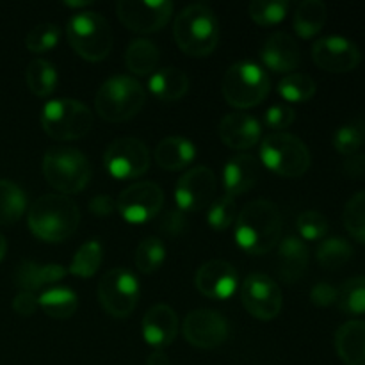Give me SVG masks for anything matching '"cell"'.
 <instances>
[{
    "instance_id": "cell-1",
    "label": "cell",
    "mask_w": 365,
    "mask_h": 365,
    "mask_svg": "<svg viewBox=\"0 0 365 365\" xmlns=\"http://www.w3.org/2000/svg\"><path fill=\"white\" fill-rule=\"evenodd\" d=\"M282 216L269 200H253L235 220V241L248 255H264L280 242Z\"/></svg>"
},
{
    "instance_id": "cell-2",
    "label": "cell",
    "mask_w": 365,
    "mask_h": 365,
    "mask_svg": "<svg viewBox=\"0 0 365 365\" xmlns=\"http://www.w3.org/2000/svg\"><path fill=\"white\" fill-rule=\"evenodd\" d=\"M32 234L45 242H61L71 237L81 223L77 203L64 195H45L36 200L27 214Z\"/></svg>"
},
{
    "instance_id": "cell-3",
    "label": "cell",
    "mask_w": 365,
    "mask_h": 365,
    "mask_svg": "<svg viewBox=\"0 0 365 365\" xmlns=\"http://www.w3.org/2000/svg\"><path fill=\"white\" fill-rule=\"evenodd\" d=\"M220 21L205 4H191L175 18V43L189 57H205L212 53L220 41Z\"/></svg>"
},
{
    "instance_id": "cell-4",
    "label": "cell",
    "mask_w": 365,
    "mask_h": 365,
    "mask_svg": "<svg viewBox=\"0 0 365 365\" xmlns=\"http://www.w3.org/2000/svg\"><path fill=\"white\" fill-rule=\"evenodd\" d=\"M146 102V91L139 81L127 75L107 78L95 96V109L102 120L123 123L132 120Z\"/></svg>"
},
{
    "instance_id": "cell-5",
    "label": "cell",
    "mask_w": 365,
    "mask_h": 365,
    "mask_svg": "<svg viewBox=\"0 0 365 365\" xmlns=\"http://www.w3.org/2000/svg\"><path fill=\"white\" fill-rule=\"evenodd\" d=\"M43 175L61 195H77L91 180V164L78 150L53 146L43 157Z\"/></svg>"
},
{
    "instance_id": "cell-6",
    "label": "cell",
    "mask_w": 365,
    "mask_h": 365,
    "mask_svg": "<svg viewBox=\"0 0 365 365\" xmlns=\"http://www.w3.org/2000/svg\"><path fill=\"white\" fill-rule=\"evenodd\" d=\"M66 34L71 48L89 63L103 61L113 48V32L98 13L82 11L73 14L66 24Z\"/></svg>"
},
{
    "instance_id": "cell-7",
    "label": "cell",
    "mask_w": 365,
    "mask_h": 365,
    "mask_svg": "<svg viewBox=\"0 0 365 365\" xmlns=\"http://www.w3.org/2000/svg\"><path fill=\"white\" fill-rule=\"evenodd\" d=\"M260 160L267 170L285 178L302 177L312 163L305 143L287 132H274L262 139Z\"/></svg>"
},
{
    "instance_id": "cell-8",
    "label": "cell",
    "mask_w": 365,
    "mask_h": 365,
    "mask_svg": "<svg viewBox=\"0 0 365 365\" xmlns=\"http://www.w3.org/2000/svg\"><path fill=\"white\" fill-rule=\"evenodd\" d=\"M271 82L266 71L252 61H241L228 68L223 78V96L235 109H250L266 100Z\"/></svg>"
},
{
    "instance_id": "cell-9",
    "label": "cell",
    "mask_w": 365,
    "mask_h": 365,
    "mask_svg": "<svg viewBox=\"0 0 365 365\" xmlns=\"http://www.w3.org/2000/svg\"><path fill=\"white\" fill-rule=\"evenodd\" d=\"M93 113L73 98H57L41 110V127L56 141H75L91 130Z\"/></svg>"
},
{
    "instance_id": "cell-10",
    "label": "cell",
    "mask_w": 365,
    "mask_h": 365,
    "mask_svg": "<svg viewBox=\"0 0 365 365\" xmlns=\"http://www.w3.org/2000/svg\"><path fill=\"white\" fill-rule=\"evenodd\" d=\"M98 299L109 316L123 319L134 312L139 299V282L132 271L116 267L100 278Z\"/></svg>"
},
{
    "instance_id": "cell-11",
    "label": "cell",
    "mask_w": 365,
    "mask_h": 365,
    "mask_svg": "<svg viewBox=\"0 0 365 365\" xmlns=\"http://www.w3.org/2000/svg\"><path fill=\"white\" fill-rule=\"evenodd\" d=\"M148 148L138 138H120L107 146L103 164L109 175L118 180H132L145 175L150 168Z\"/></svg>"
},
{
    "instance_id": "cell-12",
    "label": "cell",
    "mask_w": 365,
    "mask_h": 365,
    "mask_svg": "<svg viewBox=\"0 0 365 365\" xmlns=\"http://www.w3.org/2000/svg\"><path fill=\"white\" fill-rule=\"evenodd\" d=\"M241 302L253 317L260 321H271L282 312L284 296L273 278L264 273H253L242 282Z\"/></svg>"
},
{
    "instance_id": "cell-13",
    "label": "cell",
    "mask_w": 365,
    "mask_h": 365,
    "mask_svg": "<svg viewBox=\"0 0 365 365\" xmlns=\"http://www.w3.org/2000/svg\"><path fill=\"white\" fill-rule=\"evenodd\" d=\"M164 205V192L153 182H138L120 192L116 209L128 223H146L160 212Z\"/></svg>"
},
{
    "instance_id": "cell-14",
    "label": "cell",
    "mask_w": 365,
    "mask_h": 365,
    "mask_svg": "<svg viewBox=\"0 0 365 365\" xmlns=\"http://www.w3.org/2000/svg\"><path fill=\"white\" fill-rule=\"evenodd\" d=\"M118 18L121 24L132 32L139 34H152L160 31L170 21L173 14V4L170 0H121L116 6Z\"/></svg>"
},
{
    "instance_id": "cell-15",
    "label": "cell",
    "mask_w": 365,
    "mask_h": 365,
    "mask_svg": "<svg viewBox=\"0 0 365 365\" xmlns=\"http://www.w3.org/2000/svg\"><path fill=\"white\" fill-rule=\"evenodd\" d=\"M216 175L205 166H196L185 171L177 182L175 200L182 212H200L210 207L216 196Z\"/></svg>"
},
{
    "instance_id": "cell-16",
    "label": "cell",
    "mask_w": 365,
    "mask_h": 365,
    "mask_svg": "<svg viewBox=\"0 0 365 365\" xmlns=\"http://www.w3.org/2000/svg\"><path fill=\"white\" fill-rule=\"evenodd\" d=\"M184 337L200 349H214L228 339V321L216 310H192L184 319Z\"/></svg>"
},
{
    "instance_id": "cell-17",
    "label": "cell",
    "mask_w": 365,
    "mask_h": 365,
    "mask_svg": "<svg viewBox=\"0 0 365 365\" xmlns=\"http://www.w3.org/2000/svg\"><path fill=\"white\" fill-rule=\"evenodd\" d=\"M312 59L321 70L330 73H348L362 61L359 46L342 36H327L314 43Z\"/></svg>"
},
{
    "instance_id": "cell-18",
    "label": "cell",
    "mask_w": 365,
    "mask_h": 365,
    "mask_svg": "<svg viewBox=\"0 0 365 365\" xmlns=\"http://www.w3.org/2000/svg\"><path fill=\"white\" fill-rule=\"evenodd\" d=\"M195 285L205 298L223 302L232 298L237 291V271L227 260H209L196 271Z\"/></svg>"
},
{
    "instance_id": "cell-19",
    "label": "cell",
    "mask_w": 365,
    "mask_h": 365,
    "mask_svg": "<svg viewBox=\"0 0 365 365\" xmlns=\"http://www.w3.org/2000/svg\"><path fill=\"white\" fill-rule=\"evenodd\" d=\"M220 139L232 150H250L260 141L259 120L246 113H230L220 121Z\"/></svg>"
},
{
    "instance_id": "cell-20",
    "label": "cell",
    "mask_w": 365,
    "mask_h": 365,
    "mask_svg": "<svg viewBox=\"0 0 365 365\" xmlns=\"http://www.w3.org/2000/svg\"><path fill=\"white\" fill-rule=\"evenodd\" d=\"M260 57H262L264 64L274 73H291L299 66L302 52L291 34L278 31L266 39Z\"/></svg>"
},
{
    "instance_id": "cell-21",
    "label": "cell",
    "mask_w": 365,
    "mask_h": 365,
    "mask_svg": "<svg viewBox=\"0 0 365 365\" xmlns=\"http://www.w3.org/2000/svg\"><path fill=\"white\" fill-rule=\"evenodd\" d=\"M260 178V160L248 153H239L223 168V187L228 196H241L257 185Z\"/></svg>"
},
{
    "instance_id": "cell-22",
    "label": "cell",
    "mask_w": 365,
    "mask_h": 365,
    "mask_svg": "<svg viewBox=\"0 0 365 365\" xmlns=\"http://www.w3.org/2000/svg\"><path fill=\"white\" fill-rule=\"evenodd\" d=\"M143 337L155 349H163L175 341L178 334V316L171 307H152L143 317Z\"/></svg>"
},
{
    "instance_id": "cell-23",
    "label": "cell",
    "mask_w": 365,
    "mask_h": 365,
    "mask_svg": "<svg viewBox=\"0 0 365 365\" xmlns=\"http://www.w3.org/2000/svg\"><path fill=\"white\" fill-rule=\"evenodd\" d=\"M307 266H309V248L302 239L285 237L278 245V257H277V269L278 277L285 284H294L305 274Z\"/></svg>"
},
{
    "instance_id": "cell-24",
    "label": "cell",
    "mask_w": 365,
    "mask_h": 365,
    "mask_svg": "<svg viewBox=\"0 0 365 365\" xmlns=\"http://www.w3.org/2000/svg\"><path fill=\"white\" fill-rule=\"evenodd\" d=\"M68 274V269L59 264H36L25 260L16 267L14 273V284L21 289V292H32L34 294L39 289L46 285L57 284Z\"/></svg>"
},
{
    "instance_id": "cell-25",
    "label": "cell",
    "mask_w": 365,
    "mask_h": 365,
    "mask_svg": "<svg viewBox=\"0 0 365 365\" xmlns=\"http://www.w3.org/2000/svg\"><path fill=\"white\" fill-rule=\"evenodd\" d=\"M335 349L346 365H365V321L353 319L335 334Z\"/></svg>"
},
{
    "instance_id": "cell-26",
    "label": "cell",
    "mask_w": 365,
    "mask_h": 365,
    "mask_svg": "<svg viewBox=\"0 0 365 365\" xmlns=\"http://www.w3.org/2000/svg\"><path fill=\"white\" fill-rule=\"evenodd\" d=\"M196 148L189 139L171 135L164 138L155 148V163L163 170L180 171L195 160Z\"/></svg>"
},
{
    "instance_id": "cell-27",
    "label": "cell",
    "mask_w": 365,
    "mask_h": 365,
    "mask_svg": "<svg viewBox=\"0 0 365 365\" xmlns=\"http://www.w3.org/2000/svg\"><path fill=\"white\" fill-rule=\"evenodd\" d=\"M148 89L153 96L163 102H175L187 93L189 78L178 68H160L150 77Z\"/></svg>"
},
{
    "instance_id": "cell-28",
    "label": "cell",
    "mask_w": 365,
    "mask_h": 365,
    "mask_svg": "<svg viewBox=\"0 0 365 365\" xmlns=\"http://www.w3.org/2000/svg\"><path fill=\"white\" fill-rule=\"evenodd\" d=\"M327 4L321 0H303L294 11V31L299 38L310 39L323 31L327 24Z\"/></svg>"
},
{
    "instance_id": "cell-29",
    "label": "cell",
    "mask_w": 365,
    "mask_h": 365,
    "mask_svg": "<svg viewBox=\"0 0 365 365\" xmlns=\"http://www.w3.org/2000/svg\"><path fill=\"white\" fill-rule=\"evenodd\" d=\"M159 59V48L148 39H134L125 52V64L132 73L139 77L155 73Z\"/></svg>"
},
{
    "instance_id": "cell-30",
    "label": "cell",
    "mask_w": 365,
    "mask_h": 365,
    "mask_svg": "<svg viewBox=\"0 0 365 365\" xmlns=\"http://www.w3.org/2000/svg\"><path fill=\"white\" fill-rule=\"evenodd\" d=\"M39 309L52 319H70L78 307L77 294L68 287L46 289L38 298Z\"/></svg>"
},
{
    "instance_id": "cell-31",
    "label": "cell",
    "mask_w": 365,
    "mask_h": 365,
    "mask_svg": "<svg viewBox=\"0 0 365 365\" xmlns=\"http://www.w3.org/2000/svg\"><path fill=\"white\" fill-rule=\"evenodd\" d=\"M27 209V196L14 182L0 180V227L13 225Z\"/></svg>"
},
{
    "instance_id": "cell-32",
    "label": "cell",
    "mask_w": 365,
    "mask_h": 365,
    "mask_svg": "<svg viewBox=\"0 0 365 365\" xmlns=\"http://www.w3.org/2000/svg\"><path fill=\"white\" fill-rule=\"evenodd\" d=\"M25 82L29 89L39 98L52 95L57 86V70L46 59H34L25 70Z\"/></svg>"
},
{
    "instance_id": "cell-33",
    "label": "cell",
    "mask_w": 365,
    "mask_h": 365,
    "mask_svg": "<svg viewBox=\"0 0 365 365\" xmlns=\"http://www.w3.org/2000/svg\"><path fill=\"white\" fill-rule=\"evenodd\" d=\"M316 257L321 267L335 271L339 269V267L346 266V264L353 259V246L342 237L324 239V241L317 246Z\"/></svg>"
},
{
    "instance_id": "cell-34",
    "label": "cell",
    "mask_w": 365,
    "mask_h": 365,
    "mask_svg": "<svg viewBox=\"0 0 365 365\" xmlns=\"http://www.w3.org/2000/svg\"><path fill=\"white\" fill-rule=\"evenodd\" d=\"M278 93L284 100L292 103L309 102L317 91L316 81L307 73H287L278 82Z\"/></svg>"
},
{
    "instance_id": "cell-35",
    "label": "cell",
    "mask_w": 365,
    "mask_h": 365,
    "mask_svg": "<svg viewBox=\"0 0 365 365\" xmlns=\"http://www.w3.org/2000/svg\"><path fill=\"white\" fill-rule=\"evenodd\" d=\"M102 257V245H100L98 241H88L86 245H82L81 248L77 250V253L73 255L70 267H68V273H71L73 277L78 278H91L93 274L100 269Z\"/></svg>"
},
{
    "instance_id": "cell-36",
    "label": "cell",
    "mask_w": 365,
    "mask_h": 365,
    "mask_svg": "<svg viewBox=\"0 0 365 365\" xmlns=\"http://www.w3.org/2000/svg\"><path fill=\"white\" fill-rule=\"evenodd\" d=\"M339 309L348 316L365 314V277H353L339 289Z\"/></svg>"
},
{
    "instance_id": "cell-37",
    "label": "cell",
    "mask_w": 365,
    "mask_h": 365,
    "mask_svg": "<svg viewBox=\"0 0 365 365\" xmlns=\"http://www.w3.org/2000/svg\"><path fill=\"white\" fill-rule=\"evenodd\" d=\"M164 259H166V246L157 237H146L135 250V267L143 274L155 273L163 266Z\"/></svg>"
},
{
    "instance_id": "cell-38",
    "label": "cell",
    "mask_w": 365,
    "mask_h": 365,
    "mask_svg": "<svg viewBox=\"0 0 365 365\" xmlns=\"http://www.w3.org/2000/svg\"><path fill=\"white\" fill-rule=\"evenodd\" d=\"M289 7L287 0H255L248 6V14L257 25L273 27L287 16Z\"/></svg>"
},
{
    "instance_id": "cell-39",
    "label": "cell",
    "mask_w": 365,
    "mask_h": 365,
    "mask_svg": "<svg viewBox=\"0 0 365 365\" xmlns=\"http://www.w3.org/2000/svg\"><path fill=\"white\" fill-rule=\"evenodd\" d=\"M344 227L355 241L365 245V189L353 195L346 203Z\"/></svg>"
},
{
    "instance_id": "cell-40",
    "label": "cell",
    "mask_w": 365,
    "mask_h": 365,
    "mask_svg": "<svg viewBox=\"0 0 365 365\" xmlns=\"http://www.w3.org/2000/svg\"><path fill=\"white\" fill-rule=\"evenodd\" d=\"M235 220H237V205H235V200L232 196L225 195L210 203L209 212H207V223L210 228L223 232L230 228Z\"/></svg>"
},
{
    "instance_id": "cell-41",
    "label": "cell",
    "mask_w": 365,
    "mask_h": 365,
    "mask_svg": "<svg viewBox=\"0 0 365 365\" xmlns=\"http://www.w3.org/2000/svg\"><path fill=\"white\" fill-rule=\"evenodd\" d=\"M61 31L56 24H39L25 36V46L34 53H43L57 46Z\"/></svg>"
},
{
    "instance_id": "cell-42",
    "label": "cell",
    "mask_w": 365,
    "mask_h": 365,
    "mask_svg": "<svg viewBox=\"0 0 365 365\" xmlns=\"http://www.w3.org/2000/svg\"><path fill=\"white\" fill-rule=\"evenodd\" d=\"M365 141V128L359 123H346L334 134V146L339 153L349 157L355 155Z\"/></svg>"
},
{
    "instance_id": "cell-43",
    "label": "cell",
    "mask_w": 365,
    "mask_h": 365,
    "mask_svg": "<svg viewBox=\"0 0 365 365\" xmlns=\"http://www.w3.org/2000/svg\"><path fill=\"white\" fill-rule=\"evenodd\" d=\"M296 227L305 241H319L327 235L328 220L317 210H307V212L299 214Z\"/></svg>"
},
{
    "instance_id": "cell-44",
    "label": "cell",
    "mask_w": 365,
    "mask_h": 365,
    "mask_svg": "<svg viewBox=\"0 0 365 365\" xmlns=\"http://www.w3.org/2000/svg\"><path fill=\"white\" fill-rule=\"evenodd\" d=\"M296 120V113L292 107L284 106V103H277V106H271L269 109L264 114V123L267 125L273 130L282 132L284 128H289Z\"/></svg>"
},
{
    "instance_id": "cell-45",
    "label": "cell",
    "mask_w": 365,
    "mask_h": 365,
    "mask_svg": "<svg viewBox=\"0 0 365 365\" xmlns=\"http://www.w3.org/2000/svg\"><path fill=\"white\" fill-rule=\"evenodd\" d=\"M339 298V289H335L331 284L321 282V284L314 285L310 291V302L316 307H330L337 303Z\"/></svg>"
},
{
    "instance_id": "cell-46",
    "label": "cell",
    "mask_w": 365,
    "mask_h": 365,
    "mask_svg": "<svg viewBox=\"0 0 365 365\" xmlns=\"http://www.w3.org/2000/svg\"><path fill=\"white\" fill-rule=\"evenodd\" d=\"M185 228H187V217L185 212H182L180 209H173L164 216L163 220V230L170 235H180L184 234Z\"/></svg>"
},
{
    "instance_id": "cell-47",
    "label": "cell",
    "mask_w": 365,
    "mask_h": 365,
    "mask_svg": "<svg viewBox=\"0 0 365 365\" xmlns=\"http://www.w3.org/2000/svg\"><path fill=\"white\" fill-rule=\"evenodd\" d=\"M38 309H39L38 296H34L32 292H20V294L13 299V310L24 317L32 316Z\"/></svg>"
},
{
    "instance_id": "cell-48",
    "label": "cell",
    "mask_w": 365,
    "mask_h": 365,
    "mask_svg": "<svg viewBox=\"0 0 365 365\" xmlns=\"http://www.w3.org/2000/svg\"><path fill=\"white\" fill-rule=\"evenodd\" d=\"M89 210L96 217H107L116 210V202L109 195H98L89 202Z\"/></svg>"
},
{
    "instance_id": "cell-49",
    "label": "cell",
    "mask_w": 365,
    "mask_h": 365,
    "mask_svg": "<svg viewBox=\"0 0 365 365\" xmlns=\"http://www.w3.org/2000/svg\"><path fill=\"white\" fill-rule=\"evenodd\" d=\"M344 170L349 177H364L365 175V155L364 153H355L346 159Z\"/></svg>"
},
{
    "instance_id": "cell-50",
    "label": "cell",
    "mask_w": 365,
    "mask_h": 365,
    "mask_svg": "<svg viewBox=\"0 0 365 365\" xmlns=\"http://www.w3.org/2000/svg\"><path fill=\"white\" fill-rule=\"evenodd\" d=\"M146 365H170V359H168V355L163 349H155L153 353H150Z\"/></svg>"
},
{
    "instance_id": "cell-51",
    "label": "cell",
    "mask_w": 365,
    "mask_h": 365,
    "mask_svg": "<svg viewBox=\"0 0 365 365\" xmlns=\"http://www.w3.org/2000/svg\"><path fill=\"white\" fill-rule=\"evenodd\" d=\"M6 253H7V241H6V237H4V235L0 234V262H2V260H4Z\"/></svg>"
},
{
    "instance_id": "cell-52",
    "label": "cell",
    "mask_w": 365,
    "mask_h": 365,
    "mask_svg": "<svg viewBox=\"0 0 365 365\" xmlns=\"http://www.w3.org/2000/svg\"><path fill=\"white\" fill-rule=\"evenodd\" d=\"M66 7H86V6H91V2H64Z\"/></svg>"
}]
</instances>
